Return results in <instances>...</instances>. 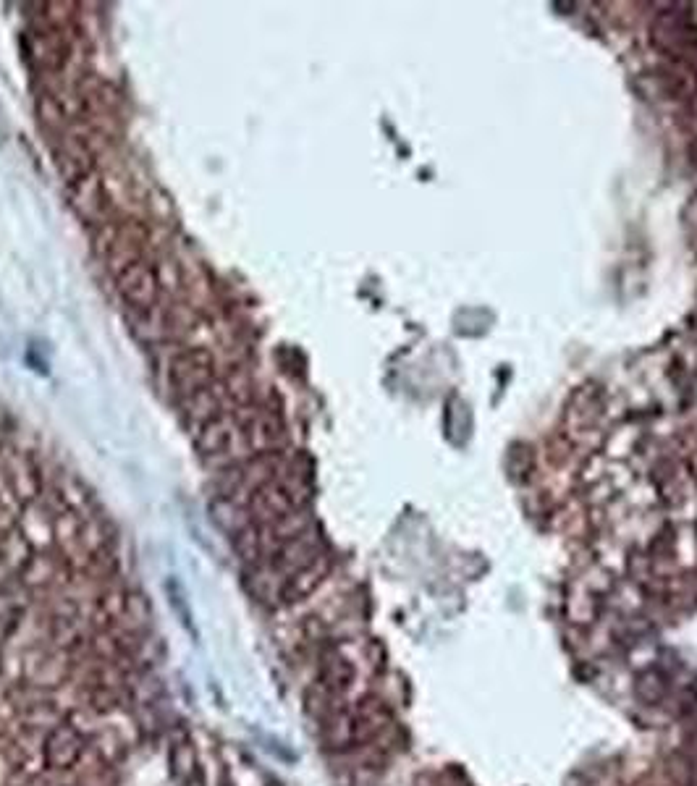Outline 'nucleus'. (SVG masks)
Returning a JSON list of instances; mask_svg holds the SVG:
<instances>
[{
	"instance_id": "6",
	"label": "nucleus",
	"mask_w": 697,
	"mask_h": 786,
	"mask_svg": "<svg viewBox=\"0 0 697 786\" xmlns=\"http://www.w3.org/2000/svg\"><path fill=\"white\" fill-rule=\"evenodd\" d=\"M354 682V666L349 658L344 655H325L323 666H320V690L331 692V695H341L352 687Z\"/></svg>"
},
{
	"instance_id": "3",
	"label": "nucleus",
	"mask_w": 697,
	"mask_h": 786,
	"mask_svg": "<svg viewBox=\"0 0 697 786\" xmlns=\"http://www.w3.org/2000/svg\"><path fill=\"white\" fill-rule=\"evenodd\" d=\"M228 399H234L228 380H213V383H208V386L187 396V399H181V409L187 414L189 425L200 428V425H205L218 414L228 412Z\"/></svg>"
},
{
	"instance_id": "5",
	"label": "nucleus",
	"mask_w": 697,
	"mask_h": 786,
	"mask_svg": "<svg viewBox=\"0 0 697 786\" xmlns=\"http://www.w3.org/2000/svg\"><path fill=\"white\" fill-rule=\"evenodd\" d=\"M71 200L87 221H97L103 215V179L97 173H87L84 179L74 181Z\"/></svg>"
},
{
	"instance_id": "2",
	"label": "nucleus",
	"mask_w": 697,
	"mask_h": 786,
	"mask_svg": "<svg viewBox=\"0 0 697 786\" xmlns=\"http://www.w3.org/2000/svg\"><path fill=\"white\" fill-rule=\"evenodd\" d=\"M113 276H116L121 297L134 304L137 310H150L152 304H158L160 283L155 278V270L145 265V260L129 262L124 268L113 270Z\"/></svg>"
},
{
	"instance_id": "1",
	"label": "nucleus",
	"mask_w": 697,
	"mask_h": 786,
	"mask_svg": "<svg viewBox=\"0 0 697 786\" xmlns=\"http://www.w3.org/2000/svg\"><path fill=\"white\" fill-rule=\"evenodd\" d=\"M213 354L202 346L194 349H184V352L173 354L168 359V386L179 393L181 399H187L192 393H197L200 388H205L208 383H213Z\"/></svg>"
},
{
	"instance_id": "7",
	"label": "nucleus",
	"mask_w": 697,
	"mask_h": 786,
	"mask_svg": "<svg viewBox=\"0 0 697 786\" xmlns=\"http://www.w3.org/2000/svg\"><path fill=\"white\" fill-rule=\"evenodd\" d=\"M325 572H328V559H325V556H318L310 566H304V569H299L297 574L286 577V582H283L281 587V595L286 600L304 598V595L312 593V590L323 582Z\"/></svg>"
},
{
	"instance_id": "4",
	"label": "nucleus",
	"mask_w": 697,
	"mask_h": 786,
	"mask_svg": "<svg viewBox=\"0 0 697 786\" xmlns=\"http://www.w3.org/2000/svg\"><path fill=\"white\" fill-rule=\"evenodd\" d=\"M82 755V734L74 726H58L48 737L45 745V758L53 768L74 766L76 758Z\"/></svg>"
}]
</instances>
